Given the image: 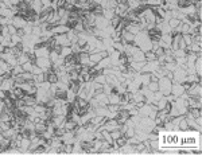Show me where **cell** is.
<instances>
[{
  "label": "cell",
  "instance_id": "obj_11",
  "mask_svg": "<svg viewBox=\"0 0 202 156\" xmlns=\"http://www.w3.org/2000/svg\"><path fill=\"white\" fill-rule=\"evenodd\" d=\"M23 101H24V104L26 105H30V106H34L38 101H36V97L34 96V94H27L26 93V96L23 97Z\"/></svg>",
  "mask_w": 202,
  "mask_h": 156
},
{
  "label": "cell",
  "instance_id": "obj_22",
  "mask_svg": "<svg viewBox=\"0 0 202 156\" xmlns=\"http://www.w3.org/2000/svg\"><path fill=\"white\" fill-rule=\"evenodd\" d=\"M34 81H35L36 84H42L46 81V74L45 73H40V74H36V76H34Z\"/></svg>",
  "mask_w": 202,
  "mask_h": 156
},
{
  "label": "cell",
  "instance_id": "obj_27",
  "mask_svg": "<svg viewBox=\"0 0 202 156\" xmlns=\"http://www.w3.org/2000/svg\"><path fill=\"white\" fill-rule=\"evenodd\" d=\"M144 57H146V62H148V61H155L156 59V55H155V53H152L150 50V51H146L144 53Z\"/></svg>",
  "mask_w": 202,
  "mask_h": 156
},
{
  "label": "cell",
  "instance_id": "obj_2",
  "mask_svg": "<svg viewBox=\"0 0 202 156\" xmlns=\"http://www.w3.org/2000/svg\"><path fill=\"white\" fill-rule=\"evenodd\" d=\"M187 72L182 67H177V69L173 72V82L175 84H183L185 80H186Z\"/></svg>",
  "mask_w": 202,
  "mask_h": 156
},
{
  "label": "cell",
  "instance_id": "obj_12",
  "mask_svg": "<svg viewBox=\"0 0 202 156\" xmlns=\"http://www.w3.org/2000/svg\"><path fill=\"white\" fill-rule=\"evenodd\" d=\"M81 84L80 81H70L69 82V90H72L73 93H76V94H78V91L81 90Z\"/></svg>",
  "mask_w": 202,
  "mask_h": 156
},
{
  "label": "cell",
  "instance_id": "obj_30",
  "mask_svg": "<svg viewBox=\"0 0 202 156\" xmlns=\"http://www.w3.org/2000/svg\"><path fill=\"white\" fill-rule=\"evenodd\" d=\"M31 73L34 74V76H36V74H40V73H45L42 69H40L39 66H36V65H34L32 66V70H31Z\"/></svg>",
  "mask_w": 202,
  "mask_h": 156
},
{
  "label": "cell",
  "instance_id": "obj_10",
  "mask_svg": "<svg viewBox=\"0 0 202 156\" xmlns=\"http://www.w3.org/2000/svg\"><path fill=\"white\" fill-rule=\"evenodd\" d=\"M93 97L99 101L101 106H107V105L109 104V101H108V94H105L104 91H103V93H99V94H94Z\"/></svg>",
  "mask_w": 202,
  "mask_h": 156
},
{
  "label": "cell",
  "instance_id": "obj_34",
  "mask_svg": "<svg viewBox=\"0 0 202 156\" xmlns=\"http://www.w3.org/2000/svg\"><path fill=\"white\" fill-rule=\"evenodd\" d=\"M16 34H18V35H19L22 39H23V36L26 35V32H24V30H23V28H18V31H16Z\"/></svg>",
  "mask_w": 202,
  "mask_h": 156
},
{
  "label": "cell",
  "instance_id": "obj_24",
  "mask_svg": "<svg viewBox=\"0 0 202 156\" xmlns=\"http://www.w3.org/2000/svg\"><path fill=\"white\" fill-rule=\"evenodd\" d=\"M22 73H23V67H22V65H16L15 67H12V70H11L12 77H13V76H19V74H22Z\"/></svg>",
  "mask_w": 202,
  "mask_h": 156
},
{
  "label": "cell",
  "instance_id": "obj_15",
  "mask_svg": "<svg viewBox=\"0 0 202 156\" xmlns=\"http://www.w3.org/2000/svg\"><path fill=\"white\" fill-rule=\"evenodd\" d=\"M78 58H80V63H81V65H88V63H89V53L80 51L78 53Z\"/></svg>",
  "mask_w": 202,
  "mask_h": 156
},
{
  "label": "cell",
  "instance_id": "obj_1",
  "mask_svg": "<svg viewBox=\"0 0 202 156\" xmlns=\"http://www.w3.org/2000/svg\"><path fill=\"white\" fill-rule=\"evenodd\" d=\"M158 84H159V91L163 93V96H168V94L171 93V85H173V81H171L170 78L160 77L159 81H158Z\"/></svg>",
  "mask_w": 202,
  "mask_h": 156
},
{
  "label": "cell",
  "instance_id": "obj_6",
  "mask_svg": "<svg viewBox=\"0 0 202 156\" xmlns=\"http://www.w3.org/2000/svg\"><path fill=\"white\" fill-rule=\"evenodd\" d=\"M131 58L135 62H146V57H144V51H141L139 47H136V50L133 51V54L131 55Z\"/></svg>",
  "mask_w": 202,
  "mask_h": 156
},
{
  "label": "cell",
  "instance_id": "obj_17",
  "mask_svg": "<svg viewBox=\"0 0 202 156\" xmlns=\"http://www.w3.org/2000/svg\"><path fill=\"white\" fill-rule=\"evenodd\" d=\"M70 54H73L72 47H70V46H62V50H61V53H59L61 58H65V57L70 55Z\"/></svg>",
  "mask_w": 202,
  "mask_h": 156
},
{
  "label": "cell",
  "instance_id": "obj_33",
  "mask_svg": "<svg viewBox=\"0 0 202 156\" xmlns=\"http://www.w3.org/2000/svg\"><path fill=\"white\" fill-rule=\"evenodd\" d=\"M61 50H62V46L58 45V43H57V45L53 47V51H55L57 54H59V53H61Z\"/></svg>",
  "mask_w": 202,
  "mask_h": 156
},
{
  "label": "cell",
  "instance_id": "obj_4",
  "mask_svg": "<svg viewBox=\"0 0 202 156\" xmlns=\"http://www.w3.org/2000/svg\"><path fill=\"white\" fill-rule=\"evenodd\" d=\"M36 66H39L40 69L43 70V72H47L49 69H51V61H50L49 58H36V62H35Z\"/></svg>",
  "mask_w": 202,
  "mask_h": 156
},
{
  "label": "cell",
  "instance_id": "obj_16",
  "mask_svg": "<svg viewBox=\"0 0 202 156\" xmlns=\"http://www.w3.org/2000/svg\"><path fill=\"white\" fill-rule=\"evenodd\" d=\"M30 7H31V9H34L36 13H39L43 6H42V2H40V0H32V2L30 3Z\"/></svg>",
  "mask_w": 202,
  "mask_h": 156
},
{
  "label": "cell",
  "instance_id": "obj_21",
  "mask_svg": "<svg viewBox=\"0 0 202 156\" xmlns=\"http://www.w3.org/2000/svg\"><path fill=\"white\" fill-rule=\"evenodd\" d=\"M147 87L154 93V91L159 90V84H158V81H150V84L147 85Z\"/></svg>",
  "mask_w": 202,
  "mask_h": 156
},
{
  "label": "cell",
  "instance_id": "obj_5",
  "mask_svg": "<svg viewBox=\"0 0 202 156\" xmlns=\"http://www.w3.org/2000/svg\"><path fill=\"white\" fill-rule=\"evenodd\" d=\"M54 39H55V42L58 43L61 46H72V42H70L69 39H67L66 34H58V35H53Z\"/></svg>",
  "mask_w": 202,
  "mask_h": 156
},
{
  "label": "cell",
  "instance_id": "obj_19",
  "mask_svg": "<svg viewBox=\"0 0 202 156\" xmlns=\"http://www.w3.org/2000/svg\"><path fill=\"white\" fill-rule=\"evenodd\" d=\"M178 129H182V131H187V129H190L189 128V124H187V121H186V118H185V116L181 118V121L178 123Z\"/></svg>",
  "mask_w": 202,
  "mask_h": 156
},
{
  "label": "cell",
  "instance_id": "obj_32",
  "mask_svg": "<svg viewBox=\"0 0 202 156\" xmlns=\"http://www.w3.org/2000/svg\"><path fill=\"white\" fill-rule=\"evenodd\" d=\"M63 151H65V154H72L73 152V144H65V150Z\"/></svg>",
  "mask_w": 202,
  "mask_h": 156
},
{
  "label": "cell",
  "instance_id": "obj_26",
  "mask_svg": "<svg viewBox=\"0 0 202 156\" xmlns=\"http://www.w3.org/2000/svg\"><path fill=\"white\" fill-rule=\"evenodd\" d=\"M22 42V38L18 35V34H13V35H11V45L12 47L15 46V45H18V43Z\"/></svg>",
  "mask_w": 202,
  "mask_h": 156
},
{
  "label": "cell",
  "instance_id": "obj_25",
  "mask_svg": "<svg viewBox=\"0 0 202 156\" xmlns=\"http://www.w3.org/2000/svg\"><path fill=\"white\" fill-rule=\"evenodd\" d=\"M182 40L185 42L186 46L191 45V34H182Z\"/></svg>",
  "mask_w": 202,
  "mask_h": 156
},
{
  "label": "cell",
  "instance_id": "obj_23",
  "mask_svg": "<svg viewBox=\"0 0 202 156\" xmlns=\"http://www.w3.org/2000/svg\"><path fill=\"white\" fill-rule=\"evenodd\" d=\"M16 59H18V65H23V63H26L27 61H28L26 53H22L20 55H18V57H16Z\"/></svg>",
  "mask_w": 202,
  "mask_h": 156
},
{
  "label": "cell",
  "instance_id": "obj_18",
  "mask_svg": "<svg viewBox=\"0 0 202 156\" xmlns=\"http://www.w3.org/2000/svg\"><path fill=\"white\" fill-rule=\"evenodd\" d=\"M103 16L105 19H108V20H110L114 16V11L112 8H104L103 9Z\"/></svg>",
  "mask_w": 202,
  "mask_h": 156
},
{
  "label": "cell",
  "instance_id": "obj_13",
  "mask_svg": "<svg viewBox=\"0 0 202 156\" xmlns=\"http://www.w3.org/2000/svg\"><path fill=\"white\" fill-rule=\"evenodd\" d=\"M66 97H67V90H65V89H58V87H57L55 93H54V98H58V100L66 101Z\"/></svg>",
  "mask_w": 202,
  "mask_h": 156
},
{
  "label": "cell",
  "instance_id": "obj_35",
  "mask_svg": "<svg viewBox=\"0 0 202 156\" xmlns=\"http://www.w3.org/2000/svg\"><path fill=\"white\" fill-rule=\"evenodd\" d=\"M4 49H6V46H3L2 43H0V53H3V51H4Z\"/></svg>",
  "mask_w": 202,
  "mask_h": 156
},
{
  "label": "cell",
  "instance_id": "obj_20",
  "mask_svg": "<svg viewBox=\"0 0 202 156\" xmlns=\"http://www.w3.org/2000/svg\"><path fill=\"white\" fill-rule=\"evenodd\" d=\"M167 23H168V26L171 27V30H174L175 27H178V26H179L181 20H179V19H177V18H170V19L167 20Z\"/></svg>",
  "mask_w": 202,
  "mask_h": 156
},
{
  "label": "cell",
  "instance_id": "obj_9",
  "mask_svg": "<svg viewBox=\"0 0 202 156\" xmlns=\"http://www.w3.org/2000/svg\"><path fill=\"white\" fill-rule=\"evenodd\" d=\"M183 93H185V90H183L182 84H174V85H171V94H174L175 97H181Z\"/></svg>",
  "mask_w": 202,
  "mask_h": 156
},
{
  "label": "cell",
  "instance_id": "obj_28",
  "mask_svg": "<svg viewBox=\"0 0 202 156\" xmlns=\"http://www.w3.org/2000/svg\"><path fill=\"white\" fill-rule=\"evenodd\" d=\"M32 66H34V63H31L30 61H27L26 63H23V65H22L23 72H31V70H32Z\"/></svg>",
  "mask_w": 202,
  "mask_h": 156
},
{
  "label": "cell",
  "instance_id": "obj_14",
  "mask_svg": "<svg viewBox=\"0 0 202 156\" xmlns=\"http://www.w3.org/2000/svg\"><path fill=\"white\" fill-rule=\"evenodd\" d=\"M108 101H109V104H113V105H120V94L117 93H110L108 94Z\"/></svg>",
  "mask_w": 202,
  "mask_h": 156
},
{
  "label": "cell",
  "instance_id": "obj_8",
  "mask_svg": "<svg viewBox=\"0 0 202 156\" xmlns=\"http://www.w3.org/2000/svg\"><path fill=\"white\" fill-rule=\"evenodd\" d=\"M45 74H46V81L47 82H50V84H57L58 82V74H57V72H54L53 69H49Z\"/></svg>",
  "mask_w": 202,
  "mask_h": 156
},
{
  "label": "cell",
  "instance_id": "obj_31",
  "mask_svg": "<svg viewBox=\"0 0 202 156\" xmlns=\"http://www.w3.org/2000/svg\"><path fill=\"white\" fill-rule=\"evenodd\" d=\"M7 27H8V34L9 35H13V34H16V31H18V28H16L13 24H8Z\"/></svg>",
  "mask_w": 202,
  "mask_h": 156
},
{
  "label": "cell",
  "instance_id": "obj_36",
  "mask_svg": "<svg viewBox=\"0 0 202 156\" xmlns=\"http://www.w3.org/2000/svg\"><path fill=\"white\" fill-rule=\"evenodd\" d=\"M3 139H4V136H3V133H2V132H0V141H2Z\"/></svg>",
  "mask_w": 202,
  "mask_h": 156
},
{
  "label": "cell",
  "instance_id": "obj_3",
  "mask_svg": "<svg viewBox=\"0 0 202 156\" xmlns=\"http://www.w3.org/2000/svg\"><path fill=\"white\" fill-rule=\"evenodd\" d=\"M34 53H35L36 58H49V55H50V50L47 49L43 43L39 47H35V49H34Z\"/></svg>",
  "mask_w": 202,
  "mask_h": 156
},
{
  "label": "cell",
  "instance_id": "obj_29",
  "mask_svg": "<svg viewBox=\"0 0 202 156\" xmlns=\"http://www.w3.org/2000/svg\"><path fill=\"white\" fill-rule=\"evenodd\" d=\"M110 136H112L113 140H116V139H119L120 136H123V133L120 132V129L117 128V129H113L112 132H110Z\"/></svg>",
  "mask_w": 202,
  "mask_h": 156
},
{
  "label": "cell",
  "instance_id": "obj_7",
  "mask_svg": "<svg viewBox=\"0 0 202 156\" xmlns=\"http://www.w3.org/2000/svg\"><path fill=\"white\" fill-rule=\"evenodd\" d=\"M12 24L15 26L16 28H23V27L27 24V22H26V19L22 18L20 15H13L12 16Z\"/></svg>",
  "mask_w": 202,
  "mask_h": 156
}]
</instances>
